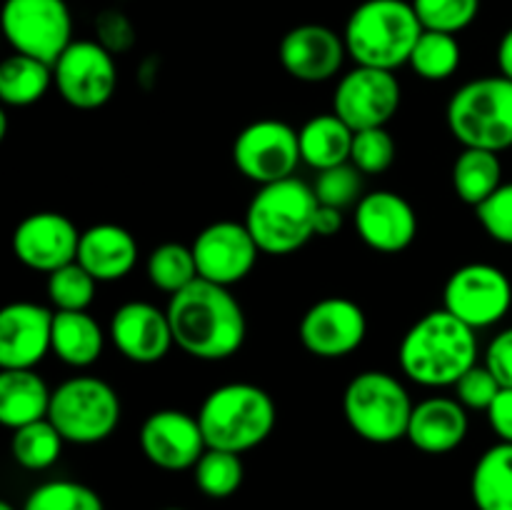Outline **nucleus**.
<instances>
[{"label": "nucleus", "mask_w": 512, "mask_h": 510, "mask_svg": "<svg viewBox=\"0 0 512 510\" xmlns=\"http://www.w3.org/2000/svg\"><path fill=\"white\" fill-rule=\"evenodd\" d=\"M170 328L175 345L195 360L233 358L248 338L243 305L230 288L198 278L180 293L170 295Z\"/></svg>", "instance_id": "f257e3e1"}, {"label": "nucleus", "mask_w": 512, "mask_h": 510, "mask_svg": "<svg viewBox=\"0 0 512 510\" xmlns=\"http://www.w3.org/2000/svg\"><path fill=\"white\" fill-rule=\"evenodd\" d=\"M478 335L445 308L430 310L403 335L398 363L405 378L423 388H453L478 365Z\"/></svg>", "instance_id": "f03ea898"}, {"label": "nucleus", "mask_w": 512, "mask_h": 510, "mask_svg": "<svg viewBox=\"0 0 512 510\" xmlns=\"http://www.w3.org/2000/svg\"><path fill=\"white\" fill-rule=\"evenodd\" d=\"M423 35L410 0H363L345 23L343 40L355 65L398 70L408 65L415 43Z\"/></svg>", "instance_id": "7ed1b4c3"}, {"label": "nucleus", "mask_w": 512, "mask_h": 510, "mask_svg": "<svg viewBox=\"0 0 512 510\" xmlns=\"http://www.w3.org/2000/svg\"><path fill=\"white\" fill-rule=\"evenodd\" d=\"M198 420L208 448L243 455L270 438L278 423V408L260 385L225 383L205 395Z\"/></svg>", "instance_id": "20e7f679"}, {"label": "nucleus", "mask_w": 512, "mask_h": 510, "mask_svg": "<svg viewBox=\"0 0 512 510\" xmlns=\"http://www.w3.org/2000/svg\"><path fill=\"white\" fill-rule=\"evenodd\" d=\"M318 198L300 178L258 185L243 223L265 255H290L315 238Z\"/></svg>", "instance_id": "39448f33"}, {"label": "nucleus", "mask_w": 512, "mask_h": 510, "mask_svg": "<svg viewBox=\"0 0 512 510\" xmlns=\"http://www.w3.org/2000/svg\"><path fill=\"white\" fill-rule=\"evenodd\" d=\"M448 130L463 148H512V80L485 75L460 85L445 110Z\"/></svg>", "instance_id": "423d86ee"}, {"label": "nucleus", "mask_w": 512, "mask_h": 510, "mask_svg": "<svg viewBox=\"0 0 512 510\" xmlns=\"http://www.w3.org/2000/svg\"><path fill=\"white\" fill-rule=\"evenodd\" d=\"M413 408L405 385L385 370H363L343 395V413L353 433L375 445L405 438Z\"/></svg>", "instance_id": "0eeeda50"}, {"label": "nucleus", "mask_w": 512, "mask_h": 510, "mask_svg": "<svg viewBox=\"0 0 512 510\" xmlns=\"http://www.w3.org/2000/svg\"><path fill=\"white\" fill-rule=\"evenodd\" d=\"M120 413L123 405L113 385L93 375H75L53 390L48 420L65 443L95 445L115 433Z\"/></svg>", "instance_id": "6e6552de"}, {"label": "nucleus", "mask_w": 512, "mask_h": 510, "mask_svg": "<svg viewBox=\"0 0 512 510\" xmlns=\"http://www.w3.org/2000/svg\"><path fill=\"white\" fill-rule=\"evenodd\" d=\"M0 23L13 53L48 65L73 43V15L65 0H5Z\"/></svg>", "instance_id": "1a4fd4ad"}, {"label": "nucleus", "mask_w": 512, "mask_h": 510, "mask_svg": "<svg viewBox=\"0 0 512 510\" xmlns=\"http://www.w3.org/2000/svg\"><path fill=\"white\" fill-rule=\"evenodd\" d=\"M443 308L473 330L493 328L512 308L508 273L490 263L460 265L445 280Z\"/></svg>", "instance_id": "9d476101"}, {"label": "nucleus", "mask_w": 512, "mask_h": 510, "mask_svg": "<svg viewBox=\"0 0 512 510\" xmlns=\"http://www.w3.org/2000/svg\"><path fill=\"white\" fill-rule=\"evenodd\" d=\"M300 160L298 130L278 118H263L245 125L233 143V163L258 185L293 178Z\"/></svg>", "instance_id": "9b49d317"}, {"label": "nucleus", "mask_w": 512, "mask_h": 510, "mask_svg": "<svg viewBox=\"0 0 512 510\" xmlns=\"http://www.w3.org/2000/svg\"><path fill=\"white\" fill-rule=\"evenodd\" d=\"M55 90L78 110H98L118 88L115 55L98 40H73L53 65Z\"/></svg>", "instance_id": "f8f14e48"}, {"label": "nucleus", "mask_w": 512, "mask_h": 510, "mask_svg": "<svg viewBox=\"0 0 512 510\" xmlns=\"http://www.w3.org/2000/svg\"><path fill=\"white\" fill-rule=\"evenodd\" d=\"M403 88L393 70L355 65L335 85L333 113L350 128H385L398 113Z\"/></svg>", "instance_id": "ddd939ff"}, {"label": "nucleus", "mask_w": 512, "mask_h": 510, "mask_svg": "<svg viewBox=\"0 0 512 510\" xmlns=\"http://www.w3.org/2000/svg\"><path fill=\"white\" fill-rule=\"evenodd\" d=\"M368 335V315L355 300L330 295L305 310L298 325V338L310 355L338 360L355 353Z\"/></svg>", "instance_id": "4468645a"}, {"label": "nucleus", "mask_w": 512, "mask_h": 510, "mask_svg": "<svg viewBox=\"0 0 512 510\" xmlns=\"http://www.w3.org/2000/svg\"><path fill=\"white\" fill-rule=\"evenodd\" d=\"M193 255L203 280L230 288L253 273L260 248L248 225L238 220L210 223L193 240Z\"/></svg>", "instance_id": "2eb2a0df"}, {"label": "nucleus", "mask_w": 512, "mask_h": 510, "mask_svg": "<svg viewBox=\"0 0 512 510\" xmlns=\"http://www.w3.org/2000/svg\"><path fill=\"white\" fill-rule=\"evenodd\" d=\"M140 450L160 470H193L208 450L198 415L163 408L150 413L140 425Z\"/></svg>", "instance_id": "dca6fc26"}, {"label": "nucleus", "mask_w": 512, "mask_h": 510, "mask_svg": "<svg viewBox=\"0 0 512 510\" xmlns=\"http://www.w3.org/2000/svg\"><path fill=\"white\" fill-rule=\"evenodd\" d=\"M13 255L35 273H55L78 260L80 230L63 213L40 210L20 220L13 230Z\"/></svg>", "instance_id": "f3484780"}, {"label": "nucleus", "mask_w": 512, "mask_h": 510, "mask_svg": "<svg viewBox=\"0 0 512 510\" xmlns=\"http://www.w3.org/2000/svg\"><path fill=\"white\" fill-rule=\"evenodd\" d=\"M55 310L33 300H15L0 310V368L35 370L53 353Z\"/></svg>", "instance_id": "a211bd4d"}, {"label": "nucleus", "mask_w": 512, "mask_h": 510, "mask_svg": "<svg viewBox=\"0 0 512 510\" xmlns=\"http://www.w3.org/2000/svg\"><path fill=\"white\" fill-rule=\"evenodd\" d=\"M108 338L120 355L130 363H160L175 345L168 310L148 300H128L113 313Z\"/></svg>", "instance_id": "6ab92c4d"}, {"label": "nucleus", "mask_w": 512, "mask_h": 510, "mask_svg": "<svg viewBox=\"0 0 512 510\" xmlns=\"http://www.w3.org/2000/svg\"><path fill=\"white\" fill-rule=\"evenodd\" d=\"M348 58L343 35L320 23L290 28L278 45V60L290 78L300 83L333 80Z\"/></svg>", "instance_id": "aec40b11"}, {"label": "nucleus", "mask_w": 512, "mask_h": 510, "mask_svg": "<svg viewBox=\"0 0 512 510\" xmlns=\"http://www.w3.org/2000/svg\"><path fill=\"white\" fill-rule=\"evenodd\" d=\"M355 233L375 253H403L418 235V215L408 198L393 190L365 193L353 213Z\"/></svg>", "instance_id": "412c9836"}, {"label": "nucleus", "mask_w": 512, "mask_h": 510, "mask_svg": "<svg viewBox=\"0 0 512 510\" xmlns=\"http://www.w3.org/2000/svg\"><path fill=\"white\" fill-rule=\"evenodd\" d=\"M468 430V410L460 405V400L448 398V395H433V398L420 400L413 408L405 438L420 453L445 455L463 445Z\"/></svg>", "instance_id": "4be33fe9"}, {"label": "nucleus", "mask_w": 512, "mask_h": 510, "mask_svg": "<svg viewBox=\"0 0 512 510\" xmlns=\"http://www.w3.org/2000/svg\"><path fill=\"white\" fill-rule=\"evenodd\" d=\"M78 263L98 283H115L138 265V243L123 225L98 223L80 233Z\"/></svg>", "instance_id": "5701e85b"}, {"label": "nucleus", "mask_w": 512, "mask_h": 510, "mask_svg": "<svg viewBox=\"0 0 512 510\" xmlns=\"http://www.w3.org/2000/svg\"><path fill=\"white\" fill-rule=\"evenodd\" d=\"M53 390L35 370H3L0 373V423L10 430L45 420Z\"/></svg>", "instance_id": "b1692460"}, {"label": "nucleus", "mask_w": 512, "mask_h": 510, "mask_svg": "<svg viewBox=\"0 0 512 510\" xmlns=\"http://www.w3.org/2000/svg\"><path fill=\"white\" fill-rule=\"evenodd\" d=\"M105 330L88 310H55L53 353L70 368H90L105 350Z\"/></svg>", "instance_id": "393cba45"}, {"label": "nucleus", "mask_w": 512, "mask_h": 510, "mask_svg": "<svg viewBox=\"0 0 512 510\" xmlns=\"http://www.w3.org/2000/svg\"><path fill=\"white\" fill-rule=\"evenodd\" d=\"M298 138L303 163L315 168L318 173L335 168V165L350 163L355 130L348 123H343L333 110L305 120L303 128L298 130Z\"/></svg>", "instance_id": "a878e982"}, {"label": "nucleus", "mask_w": 512, "mask_h": 510, "mask_svg": "<svg viewBox=\"0 0 512 510\" xmlns=\"http://www.w3.org/2000/svg\"><path fill=\"white\" fill-rule=\"evenodd\" d=\"M470 495L478 510H512V443L485 450L470 475Z\"/></svg>", "instance_id": "bb28decb"}, {"label": "nucleus", "mask_w": 512, "mask_h": 510, "mask_svg": "<svg viewBox=\"0 0 512 510\" xmlns=\"http://www.w3.org/2000/svg\"><path fill=\"white\" fill-rule=\"evenodd\" d=\"M55 85L53 65L30 55L13 53L0 63V100L10 108H28Z\"/></svg>", "instance_id": "cd10ccee"}, {"label": "nucleus", "mask_w": 512, "mask_h": 510, "mask_svg": "<svg viewBox=\"0 0 512 510\" xmlns=\"http://www.w3.org/2000/svg\"><path fill=\"white\" fill-rule=\"evenodd\" d=\"M453 190L465 205L478 208L503 185V163L500 153L480 148H463L453 163Z\"/></svg>", "instance_id": "c85d7f7f"}, {"label": "nucleus", "mask_w": 512, "mask_h": 510, "mask_svg": "<svg viewBox=\"0 0 512 510\" xmlns=\"http://www.w3.org/2000/svg\"><path fill=\"white\" fill-rule=\"evenodd\" d=\"M460 58H463V50H460L455 35L423 30L410 53L408 65L418 78L428 80V83H440V80L453 78L455 70L460 68Z\"/></svg>", "instance_id": "c756f323"}, {"label": "nucleus", "mask_w": 512, "mask_h": 510, "mask_svg": "<svg viewBox=\"0 0 512 510\" xmlns=\"http://www.w3.org/2000/svg\"><path fill=\"white\" fill-rule=\"evenodd\" d=\"M148 280L163 293L175 295L188 288L190 283L200 278L198 263H195L193 245L183 243H163L148 255L145 263Z\"/></svg>", "instance_id": "7c9ffc66"}, {"label": "nucleus", "mask_w": 512, "mask_h": 510, "mask_svg": "<svg viewBox=\"0 0 512 510\" xmlns=\"http://www.w3.org/2000/svg\"><path fill=\"white\" fill-rule=\"evenodd\" d=\"M63 445V435L45 418L13 430L10 453H13L15 463L23 465L25 470H48L50 465L58 463Z\"/></svg>", "instance_id": "2f4dec72"}, {"label": "nucleus", "mask_w": 512, "mask_h": 510, "mask_svg": "<svg viewBox=\"0 0 512 510\" xmlns=\"http://www.w3.org/2000/svg\"><path fill=\"white\" fill-rule=\"evenodd\" d=\"M193 475L200 493H205L208 498L220 500V498H230V495L243 485L245 468L238 453L208 448L203 453V458L195 463Z\"/></svg>", "instance_id": "473e14b6"}, {"label": "nucleus", "mask_w": 512, "mask_h": 510, "mask_svg": "<svg viewBox=\"0 0 512 510\" xmlns=\"http://www.w3.org/2000/svg\"><path fill=\"white\" fill-rule=\"evenodd\" d=\"M23 510H105L103 498L78 480H48L25 498Z\"/></svg>", "instance_id": "72a5a7b5"}, {"label": "nucleus", "mask_w": 512, "mask_h": 510, "mask_svg": "<svg viewBox=\"0 0 512 510\" xmlns=\"http://www.w3.org/2000/svg\"><path fill=\"white\" fill-rule=\"evenodd\" d=\"M98 280L75 260L48 275V298L55 310H88Z\"/></svg>", "instance_id": "f704fd0d"}, {"label": "nucleus", "mask_w": 512, "mask_h": 510, "mask_svg": "<svg viewBox=\"0 0 512 510\" xmlns=\"http://www.w3.org/2000/svg\"><path fill=\"white\" fill-rule=\"evenodd\" d=\"M423 30L458 35L475 23L480 0H410Z\"/></svg>", "instance_id": "c9c22d12"}, {"label": "nucleus", "mask_w": 512, "mask_h": 510, "mask_svg": "<svg viewBox=\"0 0 512 510\" xmlns=\"http://www.w3.org/2000/svg\"><path fill=\"white\" fill-rule=\"evenodd\" d=\"M363 173L355 168L353 163L335 165V168L320 170L318 180H315L313 190L320 205H330V208L348 210L363 200Z\"/></svg>", "instance_id": "e433bc0d"}, {"label": "nucleus", "mask_w": 512, "mask_h": 510, "mask_svg": "<svg viewBox=\"0 0 512 510\" xmlns=\"http://www.w3.org/2000/svg\"><path fill=\"white\" fill-rule=\"evenodd\" d=\"M350 163L363 175H380L395 163V140L388 128L358 130L350 150Z\"/></svg>", "instance_id": "4c0bfd02"}, {"label": "nucleus", "mask_w": 512, "mask_h": 510, "mask_svg": "<svg viewBox=\"0 0 512 510\" xmlns=\"http://www.w3.org/2000/svg\"><path fill=\"white\" fill-rule=\"evenodd\" d=\"M453 390L455 398L460 400L465 410H485L488 413V408L498 398L503 385L498 383V378H495L488 365L478 363L453 385Z\"/></svg>", "instance_id": "58836bf2"}, {"label": "nucleus", "mask_w": 512, "mask_h": 510, "mask_svg": "<svg viewBox=\"0 0 512 510\" xmlns=\"http://www.w3.org/2000/svg\"><path fill=\"white\" fill-rule=\"evenodd\" d=\"M478 223L495 243L512 245V183H503L485 203L475 208Z\"/></svg>", "instance_id": "ea45409f"}, {"label": "nucleus", "mask_w": 512, "mask_h": 510, "mask_svg": "<svg viewBox=\"0 0 512 510\" xmlns=\"http://www.w3.org/2000/svg\"><path fill=\"white\" fill-rule=\"evenodd\" d=\"M95 40L113 55L125 53L135 43V28L128 15L120 10H103L95 18Z\"/></svg>", "instance_id": "a19ab883"}, {"label": "nucleus", "mask_w": 512, "mask_h": 510, "mask_svg": "<svg viewBox=\"0 0 512 510\" xmlns=\"http://www.w3.org/2000/svg\"><path fill=\"white\" fill-rule=\"evenodd\" d=\"M485 365L503 388H512V328L500 330L485 350Z\"/></svg>", "instance_id": "79ce46f5"}, {"label": "nucleus", "mask_w": 512, "mask_h": 510, "mask_svg": "<svg viewBox=\"0 0 512 510\" xmlns=\"http://www.w3.org/2000/svg\"><path fill=\"white\" fill-rule=\"evenodd\" d=\"M488 423L500 443H512V388H503L488 408Z\"/></svg>", "instance_id": "37998d69"}, {"label": "nucleus", "mask_w": 512, "mask_h": 510, "mask_svg": "<svg viewBox=\"0 0 512 510\" xmlns=\"http://www.w3.org/2000/svg\"><path fill=\"white\" fill-rule=\"evenodd\" d=\"M345 210L330 208V205H318V213H315V238H333L343 230Z\"/></svg>", "instance_id": "c03bdc74"}, {"label": "nucleus", "mask_w": 512, "mask_h": 510, "mask_svg": "<svg viewBox=\"0 0 512 510\" xmlns=\"http://www.w3.org/2000/svg\"><path fill=\"white\" fill-rule=\"evenodd\" d=\"M495 55H498L500 75H505V78L512 80V28L505 30V35L498 43V53Z\"/></svg>", "instance_id": "a18cd8bd"}, {"label": "nucleus", "mask_w": 512, "mask_h": 510, "mask_svg": "<svg viewBox=\"0 0 512 510\" xmlns=\"http://www.w3.org/2000/svg\"><path fill=\"white\" fill-rule=\"evenodd\" d=\"M0 510H15V508L8 503V500H3V503H0Z\"/></svg>", "instance_id": "49530a36"}, {"label": "nucleus", "mask_w": 512, "mask_h": 510, "mask_svg": "<svg viewBox=\"0 0 512 510\" xmlns=\"http://www.w3.org/2000/svg\"><path fill=\"white\" fill-rule=\"evenodd\" d=\"M165 510H180V508H165Z\"/></svg>", "instance_id": "de8ad7c7"}]
</instances>
